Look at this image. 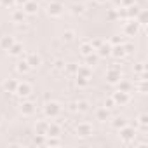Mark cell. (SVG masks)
I'll return each instance as SVG.
<instances>
[{
  "instance_id": "cell-1",
  "label": "cell",
  "mask_w": 148,
  "mask_h": 148,
  "mask_svg": "<svg viewBox=\"0 0 148 148\" xmlns=\"http://www.w3.org/2000/svg\"><path fill=\"white\" fill-rule=\"evenodd\" d=\"M120 139H122L124 145H132L134 139H136V131L132 127H129V125H124L120 129Z\"/></svg>"
},
{
  "instance_id": "cell-2",
  "label": "cell",
  "mask_w": 148,
  "mask_h": 148,
  "mask_svg": "<svg viewBox=\"0 0 148 148\" xmlns=\"http://www.w3.org/2000/svg\"><path fill=\"white\" fill-rule=\"evenodd\" d=\"M44 113H45L47 117H51V119H56V117L61 113V105L56 103V101H49V103H45V106H44Z\"/></svg>"
},
{
  "instance_id": "cell-3",
  "label": "cell",
  "mask_w": 148,
  "mask_h": 148,
  "mask_svg": "<svg viewBox=\"0 0 148 148\" xmlns=\"http://www.w3.org/2000/svg\"><path fill=\"white\" fill-rule=\"evenodd\" d=\"M64 12V7H63V4L61 2H51L49 5H47V14L49 16H54V18H58V16H61Z\"/></svg>"
},
{
  "instance_id": "cell-4",
  "label": "cell",
  "mask_w": 148,
  "mask_h": 148,
  "mask_svg": "<svg viewBox=\"0 0 148 148\" xmlns=\"http://www.w3.org/2000/svg\"><path fill=\"white\" fill-rule=\"evenodd\" d=\"M77 136L79 138H89V136H92V125L87 124V122H80L77 125Z\"/></svg>"
},
{
  "instance_id": "cell-5",
  "label": "cell",
  "mask_w": 148,
  "mask_h": 148,
  "mask_svg": "<svg viewBox=\"0 0 148 148\" xmlns=\"http://www.w3.org/2000/svg\"><path fill=\"white\" fill-rule=\"evenodd\" d=\"M18 96H21V98H26V96H30V92H32V86L28 84V82H18V87H16V91H14Z\"/></svg>"
},
{
  "instance_id": "cell-6",
  "label": "cell",
  "mask_w": 148,
  "mask_h": 148,
  "mask_svg": "<svg viewBox=\"0 0 148 148\" xmlns=\"http://www.w3.org/2000/svg\"><path fill=\"white\" fill-rule=\"evenodd\" d=\"M106 79H108V82H110V84H117V82L120 80V70H119L117 66H112V68H108Z\"/></svg>"
},
{
  "instance_id": "cell-7",
  "label": "cell",
  "mask_w": 148,
  "mask_h": 148,
  "mask_svg": "<svg viewBox=\"0 0 148 148\" xmlns=\"http://www.w3.org/2000/svg\"><path fill=\"white\" fill-rule=\"evenodd\" d=\"M113 101H115V105H125V103H129V94L125 91H117L113 94Z\"/></svg>"
},
{
  "instance_id": "cell-8",
  "label": "cell",
  "mask_w": 148,
  "mask_h": 148,
  "mask_svg": "<svg viewBox=\"0 0 148 148\" xmlns=\"http://www.w3.org/2000/svg\"><path fill=\"white\" fill-rule=\"evenodd\" d=\"M26 63L30 64V68H37V66H40V64H42V59H40V56H38V54L30 52V54L26 56Z\"/></svg>"
},
{
  "instance_id": "cell-9",
  "label": "cell",
  "mask_w": 148,
  "mask_h": 148,
  "mask_svg": "<svg viewBox=\"0 0 148 148\" xmlns=\"http://www.w3.org/2000/svg\"><path fill=\"white\" fill-rule=\"evenodd\" d=\"M35 110H37V108H35V105H33L32 101H26V103L21 105V113L26 115V117H32V115L35 113Z\"/></svg>"
},
{
  "instance_id": "cell-10",
  "label": "cell",
  "mask_w": 148,
  "mask_h": 148,
  "mask_svg": "<svg viewBox=\"0 0 148 148\" xmlns=\"http://www.w3.org/2000/svg\"><path fill=\"white\" fill-rule=\"evenodd\" d=\"M96 119H98L99 122H106V120H110V112H108V108H106V106L98 108V110H96Z\"/></svg>"
},
{
  "instance_id": "cell-11",
  "label": "cell",
  "mask_w": 148,
  "mask_h": 148,
  "mask_svg": "<svg viewBox=\"0 0 148 148\" xmlns=\"http://www.w3.org/2000/svg\"><path fill=\"white\" fill-rule=\"evenodd\" d=\"M45 136H61V125L59 124H51L49 122V127H47V132H45Z\"/></svg>"
},
{
  "instance_id": "cell-12",
  "label": "cell",
  "mask_w": 148,
  "mask_h": 148,
  "mask_svg": "<svg viewBox=\"0 0 148 148\" xmlns=\"http://www.w3.org/2000/svg\"><path fill=\"white\" fill-rule=\"evenodd\" d=\"M37 9H38V7H37V4H35V2H32V0H28V2L25 4V9H23V11H25V14H35V12H37Z\"/></svg>"
},
{
  "instance_id": "cell-13",
  "label": "cell",
  "mask_w": 148,
  "mask_h": 148,
  "mask_svg": "<svg viewBox=\"0 0 148 148\" xmlns=\"http://www.w3.org/2000/svg\"><path fill=\"white\" fill-rule=\"evenodd\" d=\"M80 52H82V56H91V54L94 52V49H92L91 42H84V44L80 45Z\"/></svg>"
},
{
  "instance_id": "cell-14",
  "label": "cell",
  "mask_w": 148,
  "mask_h": 148,
  "mask_svg": "<svg viewBox=\"0 0 148 148\" xmlns=\"http://www.w3.org/2000/svg\"><path fill=\"white\" fill-rule=\"evenodd\" d=\"M45 145L47 146H59L61 139H59V136H45Z\"/></svg>"
},
{
  "instance_id": "cell-15",
  "label": "cell",
  "mask_w": 148,
  "mask_h": 148,
  "mask_svg": "<svg viewBox=\"0 0 148 148\" xmlns=\"http://www.w3.org/2000/svg\"><path fill=\"white\" fill-rule=\"evenodd\" d=\"M16 87H18V82H16V80H12V79H9V80H5V82H4V89H5L7 92H14V91H16Z\"/></svg>"
},
{
  "instance_id": "cell-16",
  "label": "cell",
  "mask_w": 148,
  "mask_h": 148,
  "mask_svg": "<svg viewBox=\"0 0 148 148\" xmlns=\"http://www.w3.org/2000/svg\"><path fill=\"white\" fill-rule=\"evenodd\" d=\"M110 52H112V47H110V45H103V44H101V45L98 47V56H99V58L110 56Z\"/></svg>"
},
{
  "instance_id": "cell-17",
  "label": "cell",
  "mask_w": 148,
  "mask_h": 148,
  "mask_svg": "<svg viewBox=\"0 0 148 148\" xmlns=\"http://www.w3.org/2000/svg\"><path fill=\"white\" fill-rule=\"evenodd\" d=\"M47 127H49V122L40 120V122L35 125V131H37V134H45V132H47Z\"/></svg>"
},
{
  "instance_id": "cell-18",
  "label": "cell",
  "mask_w": 148,
  "mask_h": 148,
  "mask_svg": "<svg viewBox=\"0 0 148 148\" xmlns=\"http://www.w3.org/2000/svg\"><path fill=\"white\" fill-rule=\"evenodd\" d=\"M14 44V38L12 37H4L2 40H0V47H2V49H11V45Z\"/></svg>"
},
{
  "instance_id": "cell-19",
  "label": "cell",
  "mask_w": 148,
  "mask_h": 148,
  "mask_svg": "<svg viewBox=\"0 0 148 148\" xmlns=\"http://www.w3.org/2000/svg\"><path fill=\"white\" fill-rule=\"evenodd\" d=\"M125 33L127 35H136L138 33V23L134 21V23H127L125 25Z\"/></svg>"
},
{
  "instance_id": "cell-20",
  "label": "cell",
  "mask_w": 148,
  "mask_h": 148,
  "mask_svg": "<svg viewBox=\"0 0 148 148\" xmlns=\"http://www.w3.org/2000/svg\"><path fill=\"white\" fill-rule=\"evenodd\" d=\"M112 125H113L115 129H122L124 125H127V122H125V119H124V117H117V119L112 122Z\"/></svg>"
},
{
  "instance_id": "cell-21",
  "label": "cell",
  "mask_w": 148,
  "mask_h": 148,
  "mask_svg": "<svg viewBox=\"0 0 148 148\" xmlns=\"http://www.w3.org/2000/svg\"><path fill=\"white\" fill-rule=\"evenodd\" d=\"M110 54H113L115 58H122V56L125 54V51H124V45H117V47H113Z\"/></svg>"
},
{
  "instance_id": "cell-22",
  "label": "cell",
  "mask_w": 148,
  "mask_h": 148,
  "mask_svg": "<svg viewBox=\"0 0 148 148\" xmlns=\"http://www.w3.org/2000/svg\"><path fill=\"white\" fill-rule=\"evenodd\" d=\"M77 75H79V77H86V79H89V77H91V71H89V68H86V66H79Z\"/></svg>"
},
{
  "instance_id": "cell-23",
  "label": "cell",
  "mask_w": 148,
  "mask_h": 148,
  "mask_svg": "<svg viewBox=\"0 0 148 148\" xmlns=\"http://www.w3.org/2000/svg\"><path fill=\"white\" fill-rule=\"evenodd\" d=\"M12 19H14L16 23H23V19H25V11H14V12H12Z\"/></svg>"
},
{
  "instance_id": "cell-24",
  "label": "cell",
  "mask_w": 148,
  "mask_h": 148,
  "mask_svg": "<svg viewBox=\"0 0 148 148\" xmlns=\"http://www.w3.org/2000/svg\"><path fill=\"white\" fill-rule=\"evenodd\" d=\"M16 68H18V71H19V73H26V71L30 70V64H28V63H26V59H25V61H19Z\"/></svg>"
},
{
  "instance_id": "cell-25",
  "label": "cell",
  "mask_w": 148,
  "mask_h": 148,
  "mask_svg": "<svg viewBox=\"0 0 148 148\" xmlns=\"http://www.w3.org/2000/svg\"><path fill=\"white\" fill-rule=\"evenodd\" d=\"M71 12L73 14H84L86 12V5H82V4H75L71 7Z\"/></svg>"
},
{
  "instance_id": "cell-26",
  "label": "cell",
  "mask_w": 148,
  "mask_h": 148,
  "mask_svg": "<svg viewBox=\"0 0 148 148\" xmlns=\"http://www.w3.org/2000/svg\"><path fill=\"white\" fill-rule=\"evenodd\" d=\"M9 51H11V54H14V56H16V54H21V51H23V45H21V44H12Z\"/></svg>"
},
{
  "instance_id": "cell-27",
  "label": "cell",
  "mask_w": 148,
  "mask_h": 148,
  "mask_svg": "<svg viewBox=\"0 0 148 148\" xmlns=\"http://www.w3.org/2000/svg\"><path fill=\"white\" fill-rule=\"evenodd\" d=\"M33 143L35 145H45V134H37L33 138Z\"/></svg>"
},
{
  "instance_id": "cell-28",
  "label": "cell",
  "mask_w": 148,
  "mask_h": 148,
  "mask_svg": "<svg viewBox=\"0 0 148 148\" xmlns=\"http://www.w3.org/2000/svg\"><path fill=\"white\" fill-rule=\"evenodd\" d=\"M77 110L87 112V110H89V103H87V101H79V103H77Z\"/></svg>"
},
{
  "instance_id": "cell-29",
  "label": "cell",
  "mask_w": 148,
  "mask_h": 148,
  "mask_svg": "<svg viewBox=\"0 0 148 148\" xmlns=\"http://www.w3.org/2000/svg\"><path fill=\"white\" fill-rule=\"evenodd\" d=\"M73 37H75V33H73L71 30H66V32L63 33V38H64L66 42H70V40H73Z\"/></svg>"
},
{
  "instance_id": "cell-30",
  "label": "cell",
  "mask_w": 148,
  "mask_h": 148,
  "mask_svg": "<svg viewBox=\"0 0 148 148\" xmlns=\"http://www.w3.org/2000/svg\"><path fill=\"white\" fill-rule=\"evenodd\" d=\"M146 124H148V117L146 115H139V125L141 127H146Z\"/></svg>"
},
{
  "instance_id": "cell-31",
  "label": "cell",
  "mask_w": 148,
  "mask_h": 148,
  "mask_svg": "<svg viewBox=\"0 0 148 148\" xmlns=\"http://www.w3.org/2000/svg\"><path fill=\"white\" fill-rule=\"evenodd\" d=\"M129 87H131V86H129L127 82H120V84H119V91H125V92H127Z\"/></svg>"
},
{
  "instance_id": "cell-32",
  "label": "cell",
  "mask_w": 148,
  "mask_h": 148,
  "mask_svg": "<svg viewBox=\"0 0 148 148\" xmlns=\"http://www.w3.org/2000/svg\"><path fill=\"white\" fill-rule=\"evenodd\" d=\"M77 70H79V66H75V64L66 66V71H68V73H77Z\"/></svg>"
},
{
  "instance_id": "cell-33",
  "label": "cell",
  "mask_w": 148,
  "mask_h": 148,
  "mask_svg": "<svg viewBox=\"0 0 148 148\" xmlns=\"http://www.w3.org/2000/svg\"><path fill=\"white\" fill-rule=\"evenodd\" d=\"M54 68H56V70H64V63H63V61H56V63H54Z\"/></svg>"
},
{
  "instance_id": "cell-34",
  "label": "cell",
  "mask_w": 148,
  "mask_h": 148,
  "mask_svg": "<svg viewBox=\"0 0 148 148\" xmlns=\"http://www.w3.org/2000/svg\"><path fill=\"white\" fill-rule=\"evenodd\" d=\"M106 108H115V101H113V98L106 99Z\"/></svg>"
},
{
  "instance_id": "cell-35",
  "label": "cell",
  "mask_w": 148,
  "mask_h": 148,
  "mask_svg": "<svg viewBox=\"0 0 148 148\" xmlns=\"http://www.w3.org/2000/svg\"><path fill=\"white\" fill-rule=\"evenodd\" d=\"M16 2V0H0V4H2V5H12Z\"/></svg>"
},
{
  "instance_id": "cell-36",
  "label": "cell",
  "mask_w": 148,
  "mask_h": 148,
  "mask_svg": "<svg viewBox=\"0 0 148 148\" xmlns=\"http://www.w3.org/2000/svg\"><path fill=\"white\" fill-rule=\"evenodd\" d=\"M120 42H122V38H119V37H115V38H113V40H112V44H117V45H119V44H120Z\"/></svg>"
},
{
  "instance_id": "cell-37",
  "label": "cell",
  "mask_w": 148,
  "mask_h": 148,
  "mask_svg": "<svg viewBox=\"0 0 148 148\" xmlns=\"http://www.w3.org/2000/svg\"><path fill=\"white\" fill-rule=\"evenodd\" d=\"M16 2H18V4H23V5H25V4L28 2V0H16Z\"/></svg>"
},
{
  "instance_id": "cell-38",
  "label": "cell",
  "mask_w": 148,
  "mask_h": 148,
  "mask_svg": "<svg viewBox=\"0 0 148 148\" xmlns=\"http://www.w3.org/2000/svg\"><path fill=\"white\" fill-rule=\"evenodd\" d=\"M106 2V0H98V4H105Z\"/></svg>"
},
{
  "instance_id": "cell-39",
  "label": "cell",
  "mask_w": 148,
  "mask_h": 148,
  "mask_svg": "<svg viewBox=\"0 0 148 148\" xmlns=\"http://www.w3.org/2000/svg\"><path fill=\"white\" fill-rule=\"evenodd\" d=\"M0 124H2V113H0Z\"/></svg>"
}]
</instances>
